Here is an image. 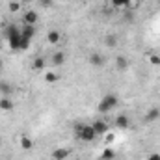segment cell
<instances>
[{
    "label": "cell",
    "instance_id": "obj_1",
    "mask_svg": "<svg viewBox=\"0 0 160 160\" xmlns=\"http://www.w3.org/2000/svg\"><path fill=\"white\" fill-rule=\"evenodd\" d=\"M6 41L9 45L11 50H21V43H22V38H21V26L17 24H9L6 28Z\"/></svg>",
    "mask_w": 160,
    "mask_h": 160
},
{
    "label": "cell",
    "instance_id": "obj_2",
    "mask_svg": "<svg viewBox=\"0 0 160 160\" xmlns=\"http://www.w3.org/2000/svg\"><path fill=\"white\" fill-rule=\"evenodd\" d=\"M75 132H77V138H78L80 142H86V143L95 142L97 136H99V134L95 132L93 125H86V123H78V125H75Z\"/></svg>",
    "mask_w": 160,
    "mask_h": 160
},
{
    "label": "cell",
    "instance_id": "obj_3",
    "mask_svg": "<svg viewBox=\"0 0 160 160\" xmlns=\"http://www.w3.org/2000/svg\"><path fill=\"white\" fill-rule=\"evenodd\" d=\"M118 106H119V97H118L116 93H106V95H102V99L99 101L97 110H99L101 114H108V112L116 110Z\"/></svg>",
    "mask_w": 160,
    "mask_h": 160
},
{
    "label": "cell",
    "instance_id": "obj_4",
    "mask_svg": "<svg viewBox=\"0 0 160 160\" xmlns=\"http://www.w3.org/2000/svg\"><path fill=\"white\" fill-rule=\"evenodd\" d=\"M65 60H67L65 50H54V52L50 54V65H54V67L63 65V63H65Z\"/></svg>",
    "mask_w": 160,
    "mask_h": 160
},
{
    "label": "cell",
    "instance_id": "obj_5",
    "mask_svg": "<svg viewBox=\"0 0 160 160\" xmlns=\"http://www.w3.org/2000/svg\"><path fill=\"white\" fill-rule=\"evenodd\" d=\"M114 127L119 128V130H127L130 127V118L127 114H118L116 119H114Z\"/></svg>",
    "mask_w": 160,
    "mask_h": 160
},
{
    "label": "cell",
    "instance_id": "obj_6",
    "mask_svg": "<svg viewBox=\"0 0 160 160\" xmlns=\"http://www.w3.org/2000/svg\"><path fill=\"white\" fill-rule=\"evenodd\" d=\"M38 19H39V15H38L36 9H26V11L22 13V24H32V26H36Z\"/></svg>",
    "mask_w": 160,
    "mask_h": 160
},
{
    "label": "cell",
    "instance_id": "obj_7",
    "mask_svg": "<svg viewBox=\"0 0 160 160\" xmlns=\"http://www.w3.org/2000/svg\"><path fill=\"white\" fill-rule=\"evenodd\" d=\"M69 155H71V151H69L67 147H56V149H52V153H50L52 160H67Z\"/></svg>",
    "mask_w": 160,
    "mask_h": 160
},
{
    "label": "cell",
    "instance_id": "obj_8",
    "mask_svg": "<svg viewBox=\"0 0 160 160\" xmlns=\"http://www.w3.org/2000/svg\"><path fill=\"white\" fill-rule=\"evenodd\" d=\"M36 26H32V24H21V36H22V39L26 41H32L34 39V36H36Z\"/></svg>",
    "mask_w": 160,
    "mask_h": 160
},
{
    "label": "cell",
    "instance_id": "obj_9",
    "mask_svg": "<svg viewBox=\"0 0 160 160\" xmlns=\"http://www.w3.org/2000/svg\"><path fill=\"white\" fill-rule=\"evenodd\" d=\"M89 63L93 65V67H104V63H106V58L101 54V52H91L89 54Z\"/></svg>",
    "mask_w": 160,
    "mask_h": 160
},
{
    "label": "cell",
    "instance_id": "obj_10",
    "mask_svg": "<svg viewBox=\"0 0 160 160\" xmlns=\"http://www.w3.org/2000/svg\"><path fill=\"white\" fill-rule=\"evenodd\" d=\"M19 147L22 151H32L34 149V140L28 136V134H21L19 136Z\"/></svg>",
    "mask_w": 160,
    "mask_h": 160
},
{
    "label": "cell",
    "instance_id": "obj_11",
    "mask_svg": "<svg viewBox=\"0 0 160 160\" xmlns=\"http://www.w3.org/2000/svg\"><path fill=\"white\" fill-rule=\"evenodd\" d=\"M91 125H93V128H95V132H97L99 136H104V134L110 130V125L104 119H97V121H93Z\"/></svg>",
    "mask_w": 160,
    "mask_h": 160
},
{
    "label": "cell",
    "instance_id": "obj_12",
    "mask_svg": "<svg viewBox=\"0 0 160 160\" xmlns=\"http://www.w3.org/2000/svg\"><path fill=\"white\" fill-rule=\"evenodd\" d=\"M145 123H155V121L160 119V108H157V106H153V108H149L147 112H145Z\"/></svg>",
    "mask_w": 160,
    "mask_h": 160
},
{
    "label": "cell",
    "instance_id": "obj_13",
    "mask_svg": "<svg viewBox=\"0 0 160 160\" xmlns=\"http://www.w3.org/2000/svg\"><path fill=\"white\" fill-rule=\"evenodd\" d=\"M13 108H15V102L9 99V97H0V110L2 112H13Z\"/></svg>",
    "mask_w": 160,
    "mask_h": 160
},
{
    "label": "cell",
    "instance_id": "obj_14",
    "mask_svg": "<svg viewBox=\"0 0 160 160\" xmlns=\"http://www.w3.org/2000/svg\"><path fill=\"white\" fill-rule=\"evenodd\" d=\"M114 65H116V69H118V71H127V69H128V60H127L123 54H119V56H116Z\"/></svg>",
    "mask_w": 160,
    "mask_h": 160
},
{
    "label": "cell",
    "instance_id": "obj_15",
    "mask_svg": "<svg viewBox=\"0 0 160 160\" xmlns=\"http://www.w3.org/2000/svg\"><path fill=\"white\" fill-rule=\"evenodd\" d=\"M47 41H48L50 45H58V43L62 41V32H58V30H48V32H47Z\"/></svg>",
    "mask_w": 160,
    "mask_h": 160
},
{
    "label": "cell",
    "instance_id": "obj_16",
    "mask_svg": "<svg viewBox=\"0 0 160 160\" xmlns=\"http://www.w3.org/2000/svg\"><path fill=\"white\" fill-rule=\"evenodd\" d=\"M45 67H47V60H45L43 56H38V58L32 60V69H34V71H43Z\"/></svg>",
    "mask_w": 160,
    "mask_h": 160
},
{
    "label": "cell",
    "instance_id": "obj_17",
    "mask_svg": "<svg viewBox=\"0 0 160 160\" xmlns=\"http://www.w3.org/2000/svg\"><path fill=\"white\" fill-rule=\"evenodd\" d=\"M13 93V88H11V84L9 82H6V80H0V97L4 95V97H9Z\"/></svg>",
    "mask_w": 160,
    "mask_h": 160
},
{
    "label": "cell",
    "instance_id": "obj_18",
    "mask_svg": "<svg viewBox=\"0 0 160 160\" xmlns=\"http://www.w3.org/2000/svg\"><path fill=\"white\" fill-rule=\"evenodd\" d=\"M104 45L110 47V48H116L118 47V36L116 34H106L104 36Z\"/></svg>",
    "mask_w": 160,
    "mask_h": 160
},
{
    "label": "cell",
    "instance_id": "obj_19",
    "mask_svg": "<svg viewBox=\"0 0 160 160\" xmlns=\"http://www.w3.org/2000/svg\"><path fill=\"white\" fill-rule=\"evenodd\" d=\"M114 158H116V151L112 147H106L101 155V160H114Z\"/></svg>",
    "mask_w": 160,
    "mask_h": 160
},
{
    "label": "cell",
    "instance_id": "obj_20",
    "mask_svg": "<svg viewBox=\"0 0 160 160\" xmlns=\"http://www.w3.org/2000/svg\"><path fill=\"white\" fill-rule=\"evenodd\" d=\"M8 9H9L11 13H19V11H21V2H19V0H11V2L8 4Z\"/></svg>",
    "mask_w": 160,
    "mask_h": 160
},
{
    "label": "cell",
    "instance_id": "obj_21",
    "mask_svg": "<svg viewBox=\"0 0 160 160\" xmlns=\"http://www.w3.org/2000/svg\"><path fill=\"white\" fill-rule=\"evenodd\" d=\"M147 58H149V63H151V65L160 67V54H157V52H151Z\"/></svg>",
    "mask_w": 160,
    "mask_h": 160
},
{
    "label": "cell",
    "instance_id": "obj_22",
    "mask_svg": "<svg viewBox=\"0 0 160 160\" xmlns=\"http://www.w3.org/2000/svg\"><path fill=\"white\" fill-rule=\"evenodd\" d=\"M140 4H142V0H127V6H125V8L134 11V9H138V8H140Z\"/></svg>",
    "mask_w": 160,
    "mask_h": 160
},
{
    "label": "cell",
    "instance_id": "obj_23",
    "mask_svg": "<svg viewBox=\"0 0 160 160\" xmlns=\"http://www.w3.org/2000/svg\"><path fill=\"white\" fill-rule=\"evenodd\" d=\"M45 80H47L48 84H54V82L58 80V75H56L54 71H47V73H45Z\"/></svg>",
    "mask_w": 160,
    "mask_h": 160
},
{
    "label": "cell",
    "instance_id": "obj_24",
    "mask_svg": "<svg viewBox=\"0 0 160 160\" xmlns=\"http://www.w3.org/2000/svg\"><path fill=\"white\" fill-rule=\"evenodd\" d=\"M114 140H116V134H114V132H110V130H108V132H106V134H104V142H106V143H108V145H110V143H112V142H114Z\"/></svg>",
    "mask_w": 160,
    "mask_h": 160
},
{
    "label": "cell",
    "instance_id": "obj_25",
    "mask_svg": "<svg viewBox=\"0 0 160 160\" xmlns=\"http://www.w3.org/2000/svg\"><path fill=\"white\" fill-rule=\"evenodd\" d=\"M110 4L114 8H125L127 6V0H110Z\"/></svg>",
    "mask_w": 160,
    "mask_h": 160
},
{
    "label": "cell",
    "instance_id": "obj_26",
    "mask_svg": "<svg viewBox=\"0 0 160 160\" xmlns=\"http://www.w3.org/2000/svg\"><path fill=\"white\" fill-rule=\"evenodd\" d=\"M52 2H54V0H39V4L43 6V8H48V6H52Z\"/></svg>",
    "mask_w": 160,
    "mask_h": 160
},
{
    "label": "cell",
    "instance_id": "obj_27",
    "mask_svg": "<svg viewBox=\"0 0 160 160\" xmlns=\"http://www.w3.org/2000/svg\"><path fill=\"white\" fill-rule=\"evenodd\" d=\"M147 160H160V153H151L147 157Z\"/></svg>",
    "mask_w": 160,
    "mask_h": 160
},
{
    "label": "cell",
    "instance_id": "obj_28",
    "mask_svg": "<svg viewBox=\"0 0 160 160\" xmlns=\"http://www.w3.org/2000/svg\"><path fill=\"white\" fill-rule=\"evenodd\" d=\"M0 71H2V62H0Z\"/></svg>",
    "mask_w": 160,
    "mask_h": 160
},
{
    "label": "cell",
    "instance_id": "obj_29",
    "mask_svg": "<svg viewBox=\"0 0 160 160\" xmlns=\"http://www.w3.org/2000/svg\"><path fill=\"white\" fill-rule=\"evenodd\" d=\"M0 143H2V138H0Z\"/></svg>",
    "mask_w": 160,
    "mask_h": 160
},
{
    "label": "cell",
    "instance_id": "obj_30",
    "mask_svg": "<svg viewBox=\"0 0 160 160\" xmlns=\"http://www.w3.org/2000/svg\"><path fill=\"white\" fill-rule=\"evenodd\" d=\"M157 2H158V4H160V0H157Z\"/></svg>",
    "mask_w": 160,
    "mask_h": 160
}]
</instances>
